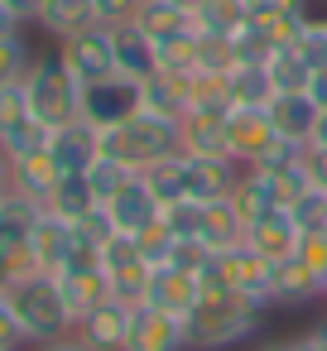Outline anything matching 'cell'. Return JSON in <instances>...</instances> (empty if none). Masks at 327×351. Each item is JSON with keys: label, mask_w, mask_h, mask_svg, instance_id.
I'll return each mask as SVG.
<instances>
[{"label": "cell", "mask_w": 327, "mask_h": 351, "mask_svg": "<svg viewBox=\"0 0 327 351\" xmlns=\"http://www.w3.org/2000/svg\"><path fill=\"white\" fill-rule=\"evenodd\" d=\"M260 317H265V303L241 298L231 289H207L202 284V298L183 317L188 351H226V346H241V341H250L260 332Z\"/></svg>", "instance_id": "obj_1"}, {"label": "cell", "mask_w": 327, "mask_h": 351, "mask_svg": "<svg viewBox=\"0 0 327 351\" xmlns=\"http://www.w3.org/2000/svg\"><path fill=\"white\" fill-rule=\"evenodd\" d=\"M169 154H183L178 121L154 116V111H145V106H140L130 121L101 130V159H116V164L130 169V173H145L149 164H159V159H169Z\"/></svg>", "instance_id": "obj_2"}, {"label": "cell", "mask_w": 327, "mask_h": 351, "mask_svg": "<svg viewBox=\"0 0 327 351\" xmlns=\"http://www.w3.org/2000/svg\"><path fill=\"white\" fill-rule=\"evenodd\" d=\"M5 298H10V308H15L20 332H25L29 346H44V341H58V337H73V327H77V317H73V308H68V298H63L58 274L34 269V274L15 279V284L5 289Z\"/></svg>", "instance_id": "obj_3"}, {"label": "cell", "mask_w": 327, "mask_h": 351, "mask_svg": "<svg viewBox=\"0 0 327 351\" xmlns=\"http://www.w3.org/2000/svg\"><path fill=\"white\" fill-rule=\"evenodd\" d=\"M25 92H29V111L44 130H58V125H73L82 121V82L63 68L58 49L53 53H39L25 73Z\"/></svg>", "instance_id": "obj_4"}, {"label": "cell", "mask_w": 327, "mask_h": 351, "mask_svg": "<svg viewBox=\"0 0 327 351\" xmlns=\"http://www.w3.org/2000/svg\"><path fill=\"white\" fill-rule=\"evenodd\" d=\"M226 140H231V159L241 169H274V164H289L298 159V149L289 140H279L269 111H250V106H236L226 116Z\"/></svg>", "instance_id": "obj_5"}, {"label": "cell", "mask_w": 327, "mask_h": 351, "mask_svg": "<svg viewBox=\"0 0 327 351\" xmlns=\"http://www.w3.org/2000/svg\"><path fill=\"white\" fill-rule=\"evenodd\" d=\"M269 269H274V265H269L260 250H250V245L241 241V245L217 250V255L207 260L202 284H207V289H231V293L255 298V303H265V308H269Z\"/></svg>", "instance_id": "obj_6"}, {"label": "cell", "mask_w": 327, "mask_h": 351, "mask_svg": "<svg viewBox=\"0 0 327 351\" xmlns=\"http://www.w3.org/2000/svg\"><path fill=\"white\" fill-rule=\"evenodd\" d=\"M101 269H106V279H111V298H121V303H130V308H140V303L149 298V274H154V265L145 260V250H140L135 236H111V241L101 245Z\"/></svg>", "instance_id": "obj_7"}, {"label": "cell", "mask_w": 327, "mask_h": 351, "mask_svg": "<svg viewBox=\"0 0 327 351\" xmlns=\"http://www.w3.org/2000/svg\"><path fill=\"white\" fill-rule=\"evenodd\" d=\"M58 58H63V68L82 87L116 77V49H111V29L106 25H92V29H82L73 39H58Z\"/></svg>", "instance_id": "obj_8"}, {"label": "cell", "mask_w": 327, "mask_h": 351, "mask_svg": "<svg viewBox=\"0 0 327 351\" xmlns=\"http://www.w3.org/2000/svg\"><path fill=\"white\" fill-rule=\"evenodd\" d=\"M140 111V82L135 77H106V82H92L82 87V121H92L97 130L106 125H121Z\"/></svg>", "instance_id": "obj_9"}, {"label": "cell", "mask_w": 327, "mask_h": 351, "mask_svg": "<svg viewBox=\"0 0 327 351\" xmlns=\"http://www.w3.org/2000/svg\"><path fill=\"white\" fill-rule=\"evenodd\" d=\"M101 212H106V221H111V231L116 236H140L145 226H154L159 221V197L149 193V183L135 173V178H125L106 202H101Z\"/></svg>", "instance_id": "obj_10"}, {"label": "cell", "mask_w": 327, "mask_h": 351, "mask_svg": "<svg viewBox=\"0 0 327 351\" xmlns=\"http://www.w3.org/2000/svg\"><path fill=\"white\" fill-rule=\"evenodd\" d=\"M125 351H188V327H183V317H173L154 303H140V308H130Z\"/></svg>", "instance_id": "obj_11"}, {"label": "cell", "mask_w": 327, "mask_h": 351, "mask_svg": "<svg viewBox=\"0 0 327 351\" xmlns=\"http://www.w3.org/2000/svg\"><path fill=\"white\" fill-rule=\"evenodd\" d=\"M49 154H53L58 173H87L101 159V130L92 121L58 125V130H49Z\"/></svg>", "instance_id": "obj_12"}, {"label": "cell", "mask_w": 327, "mask_h": 351, "mask_svg": "<svg viewBox=\"0 0 327 351\" xmlns=\"http://www.w3.org/2000/svg\"><path fill=\"white\" fill-rule=\"evenodd\" d=\"M298 241H303V226H298V217H293V212H284V207H269V212H265V217H255V221H250V231H245V245H250V250H260L269 265H279V260L298 255Z\"/></svg>", "instance_id": "obj_13"}, {"label": "cell", "mask_w": 327, "mask_h": 351, "mask_svg": "<svg viewBox=\"0 0 327 351\" xmlns=\"http://www.w3.org/2000/svg\"><path fill=\"white\" fill-rule=\"evenodd\" d=\"M73 337L92 351H125V337H130V303L121 298H106L101 308H92L87 317H77Z\"/></svg>", "instance_id": "obj_14"}, {"label": "cell", "mask_w": 327, "mask_h": 351, "mask_svg": "<svg viewBox=\"0 0 327 351\" xmlns=\"http://www.w3.org/2000/svg\"><path fill=\"white\" fill-rule=\"evenodd\" d=\"M29 245H34V265L44 274H58L73 260V250H77V226L53 217V212H39L34 226H29Z\"/></svg>", "instance_id": "obj_15"}, {"label": "cell", "mask_w": 327, "mask_h": 351, "mask_svg": "<svg viewBox=\"0 0 327 351\" xmlns=\"http://www.w3.org/2000/svg\"><path fill=\"white\" fill-rule=\"evenodd\" d=\"M197 298H202V274L178 269V265H154V274H149V298H145V303H154V308H164V313H173V317H188Z\"/></svg>", "instance_id": "obj_16"}, {"label": "cell", "mask_w": 327, "mask_h": 351, "mask_svg": "<svg viewBox=\"0 0 327 351\" xmlns=\"http://www.w3.org/2000/svg\"><path fill=\"white\" fill-rule=\"evenodd\" d=\"M269 111V121H274V130H279V140H289L293 149H308V140H313V125H317V101L308 97V92H274V101L265 106Z\"/></svg>", "instance_id": "obj_17"}, {"label": "cell", "mask_w": 327, "mask_h": 351, "mask_svg": "<svg viewBox=\"0 0 327 351\" xmlns=\"http://www.w3.org/2000/svg\"><path fill=\"white\" fill-rule=\"evenodd\" d=\"M226 116H231V111H188V116L178 121L183 154H193V159H231Z\"/></svg>", "instance_id": "obj_18"}, {"label": "cell", "mask_w": 327, "mask_h": 351, "mask_svg": "<svg viewBox=\"0 0 327 351\" xmlns=\"http://www.w3.org/2000/svg\"><path fill=\"white\" fill-rule=\"evenodd\" d=\"M58 178H63V173H58L49 145H44V149H29V154H10V188H15L20 197H29L34 207H44V202L53 197Z\"/></svg>", "instance_id": "obj_19"}, {"label": "cell", "mask_w": 327, "mask_h": 351, "mask_svg": "<svg viewBox=\"0 0 327 351\" xmlns=\"http://www.w3.org/2000/svg\"><path fill=\"white\" fill-rule=\"evenodd\" d=\"M58 284H63V298H68L73 317H87L92 308H101L111 298V279H106L101 260H77V265L58 269Z\"/></svg>", "instance_id": "obj_20"}, {"label": "cell", "mask_w": 327, "mask_h": 351, "mask_svg": "<svg viewBox=\"0 0 327 351\" xmlns=\"http://www.w3.org/2000/svg\"><path fill=\"white\" fill-rule=\"evenodd\" d=\"M313 298H327V293H322V279L298 255H289L269 269V308H303Z\"/></svg>", "instance_id": "obj_21"}, {"label": "cell", "mask_w": 327, "mask_h": 351, "mask_svg": "<svg viewBox=\"0 0 327 351\" xmlns=\"http://www.w3.org/2000/svg\"><path fill=\"white\" fill-rule=\"evenodd\" d=\"M111 49H116V73L121 77H154L159 73V58H154V39L130 20V25H111Z\"/></svg>", "instance_id": "obj_22"}, {"label": "cell", "mask_w": 327, "mask_h": 351, "mask_svg": "<svg viewBox=\"0 0 327 351\" xmlns=\"http://www.w3.org/2000/svg\"><path fill=\"white\" fill-rule=\"evenodd\" d=\"M303 154V149H298ZM250 173V183L260 188V197L269 202V207H284V212H293V202L313 188L308 183V173H303V159H289V164H274V169H245Z\"/></svg>", "instance_id": "obj_23"}, {"label": "cell", "mask_w": 327, "mask_h": 351, "mask_svg": "<svg viewBox=\"0 0 327 351\" xmlns=\"http://www.w3.org/2000/svg\"><path fill=\"white\" fill-rule=\"evenodd\" d=\"M241 173L245 169L236 159H193L188 154V197L193 202H221V197H231Z\"/></svg>", "instance_id": "obj_24"}, {"label": "cell", "mask_w": 327, "mask_h": 351, "mask_svg": "<svg viewBox=\"0 0 327 351\" xmlns=\"http://www.w3.org/2000/svg\"><path fill=\"white\" fill-rule=\"evenodd\" d=\"M34 25H39L49 39H73V34L92 29V25H101V20H97V0H44V10H39Z\"/></svg>", "instance_id": "obj_25"}, {"label": "cell", "mask_w": 327, "mask_h": 351, "mask_svg": "<svg viewBox=\"0 0 327 351\" xmlns=\"http://www.w3.org/2000/svg\"><path fill=\"white\" fill-rule=\"evenodd\" d=\"M135 25H140L154 44H164V39H183V34H197L193 10L178 5V0H145L140 15H135Z\"/></svg>", "instance_id": "obj_26"}, {"label": "cell", "mask_w": 327, "mask_h": 351, "mask_svg": "<svg viewBox=\"0 0 327 351\" xmlns=\"http://www.w3.org/2000/svg\"><path fill=\"white\" fill-rule=\"evenodd\" d=\"M197 241L217 255V250H231V245H241L245 241V217L236 212V202L231 197H221V202H207L202 207V231H197Z\"/></svg>", "instance_id": "obj_27"}, {"label": "cell", "mask_w": 327, "mask_h": 351, "mask_svg": "<svg viewBox=\"0 0 327 351\" xmlns=\"http://www.w3.org/2000/svg\"><path fill=\"white\" fill-rule=\"evenodd\" d=\"M101 202H97V193H92V183H87V173H63L58 178V188H53V197L44 202V212H53V217H63V221H87L92 212H97Z\"/></svg>", "instance_id": "obj_28"}, {"label": "cell", "mask_w": 327, "mask_h": 351, "mask_svg": "<svg viewBox=\"0 0 327 351\" xmlns=\"http://www.w3.org/2000/svg\"><path fill=\"white\" fill-rule=\"evenodd\" d=\"M140 106L154 111V116L183 121V116H188V77H169V73L145 77V82H140Z\"/></svg>", "instance_id": "obj_29"}, {"label": "cell", "mask_w": 327, "mask_h": 351, "mask_svg": "<svg viewBox=\"0 0 327 351\" xmlns=\"http://www.w3.org/2000/svg\"><path fill=\"white\" fill-rule=\"evenodd\" d=\"M140 178L149 183V193L159 197V207H169V202H183V197H188V154H169V159L149 164Z\"/></svg>", "instance_id": "obj_30"}, {"label": "cell", "mask_w": 327, "mask_h": 351, "mask_svg": "<svg viewBox=\"0 0 327 351\" xmlns=\"http://www.w3.org/2000/svg\"><path fill=\"white\" fill-rule=\"evenodd\" d=\"M274 101V82L265 73V63H241L231 73V111L236 106H250V111H265Z\"/></svg>", "instance_id": "obj_31"}, {"label": "cell", "mask_w": 327, "mask_h": 351, "mask_svg": "<svg viewBox=\"0 0 327 351\" xmlns=\"http://www.w3.org/2000/svg\"><path fill=\"white\" fill-rule=\"evenodd\" d=\"M245 20H250L245 0H202V5L193 10V25L202 34H241Z\"/></svg>", "instance_id": "obj_32"}, {"label": "cell", "mask_w": 327, "mask_h": 351, "mask_svg": "<svg viewBox=\"0 0 327 351\" xmlns=\"http://www.w3.org/2000/svg\"><path fill=\"white\" fill-rule=\"evenodd\" d=\"M245 58H241V44L236 34H202L197 29V73H236Z\"/></svg>", "instance_id": "obj_33"}, {"label": "cell", "mask_w": 327, "mask_h": 351, "mask_svg": "<svg viewBox=\"0 0 327 351\" xmlns=\"http://www.w3.org/2000/svg\"><path fill=\"white\" fill-rule=\"evenodd\" d=\"M188 111H231V73H193Z\"/></svg>", "instance_id": "obj_34"}, {"label": "cell", "mask_w": 327, "mask_h": 351, "mask_svg": "<svg viewBox=\"0 0 327 351\" xmlns=\"http://www.w3.org/2000/svg\"><path fill=\"white\" fill-rule=\"evenodd\" d=\"M265 73H269L274 92H308V82H313V68L298 58V49L269 53V58H265Z\"/></svg>", "instance_id": "obj_35"}, {"label": "cell", "mask_w": 327, "mask_h": 351, "mask_svg": "<svg viewBox=\"0 0 327 351\" xmlns=\"http://www.w3.org/2000/svg\"><path fill=\"white\" fill-rule=\"evenodd\" d=\"M25 125H34V111H29V92H25V82L0 87V145H10Z\"/></svg>", "instance_id": "obj_36"}, {"label": "cell", "mask_w": 327, "mask_h": 351, "mask_svg": "<svg viewBox=\"0 0 327 351\" xmlns=\"http://www.w3.org/2000/svg\"><path fill=\"white\" fill-rule=\"evenodd\" d=\"M154 58H159V73H169V77H193V73H197V34L154 44Z\"/></svg>", "instance_id": "obj_37"}, {"label": "cell", "mask_w": 327, "mask_h": 351, "mask_svg": "<svg viewBox=\"0 0 327 351\" xmlns=\"http://www.w3.org/2000/svg\"><path fill=\"white\" fill-rule=\"evenodd\" d=\"M29 63H34V53H29V44H25L20 34H15V39H0V87L25 82Z\"/></svg>", "instance_id": "obj_38"}, {"label": "cell", "mask_w": 327, "mask_h": 351, "mask_svg": "<svg viewBox=\"0 0 327 351\" xmlns=\"http://www.w3.org/2000/svg\"><path fill=\"white\" fill-rule=\"evenodd\" d=\"M135 241H140V250H145V260H149V265H169L173 245H178V236H173V231L164 226V217H159L154 226H145V231H140Z\"/></svg>", "instance_id": "obj_39"}, {"label": "cell", "mask_w": 327, "mask_h": 351, "mask_svg": "<svg viewBox=\"0 0 327 351\" xmlns=\"http://www.w3.org/2000/svg\"><path fill=\"white\" fill-rule=\"evenodd\" d=\"M125 178H135V173H130V169H121L116 159H97V164L87 169V183H92L97 202H106V197H111V193H116V188H121Z\"/></svg>", "instance_id": "obj_40"}, {"label": "cell", "mask_w": 327, "mask_h": 351, "mask_svg": "<svg viewBox=\"0 0 327 351\" xmlns=\"http://www.w3.org/2000/svg\"><path fill=\"white\" fill-rule=\"evenodd\" d=\"M298 260H303L317 279H327V226L303 231V241H298ZM322 293H327V289H322Z\"/></svg>", "instance_id": "obj_41"}, {"label": "cell", "mask_w": 327, "mask_h": 351, "mask_svg": "<svg viewBox=\"0 0 327 351\" xmlns=\"http://www.w3.org/2000/svg\"><path fill=\"white\" fill-rule=\"evenodd\" d=\"M293 217H298V226H303V231L327 226V193H322V188H308V193L293 202Z\"/></svg>", "instance_id": "obj_42"}, {"label": "cell", "mask_w": 327, "mask_h": 351, "mask_svg": "<svg viewBox=\"0 0 327 351\" xmlns=\"http://www.w3.org/2000/svg\"><path fill=\"white\" fill-rule=\"evenodd\" d=\"M20 346H29V341H25V332H20V317H15L10 298L0 293V351H20Z\"/></svg>", "instance_id": "obj_43"}, {"label": "cell", "mask_w": 327, "mask_h": 351, "mask_svg": "<svg viewBox=\"0 0 327 351\" xmlns=\"http://www.w3.org/2000/svg\"><path fill=\"white\" fill-rule=\"evenodd\" d=\"M140 5L145 0H97V20L111 29V25H130L135 15H140Z\"/></svg>", "instance_id": "obj_44"}, {"label": "cell", "mask_w": 327, "mask_h": 351, "mask_svg": "<svg viewBox=\"0 0 327 351\" xmlns=\"http://www.w3.org/2000/svg\"><path fill=\"white\" fill-rule=\"evenodd\" d=\"M298 159H303V173H308V183L327 193V149H317V145H308V149H303Z\"/></svg>", "instance_id": "obj_45"}, {"label": "cell", "mask_w": 327, "mask_h": 351, "mask_svg": "<svg viewBox=\"0 0 327 351\" xmlns=\"http://www.w3.org/2000/svg\"><path fill=\"white\" fill-rule=\"evenodd\" d=\"M0 5H10L25 25H34V20H39V10H44V0H0Z\"/></svg>", "instance_id": "obj_46"}, {"label": "cell", "mask_w": 327, "mask_h": 351, "mask_svg": "<svg viewBox=\"0 0 327 351\" xmlns=\"http://www.w3.org/2000/svg\"><path fill=\"white\" fill-rule=\"evenodd\" d=\"M308 97L317 101V111H327V68H317V73H313V82H308Z\"/></svg>", "instance_id": "obj_47"}, {"label": "cell", "mask_w": 327, "mask_h": 351, "mask_svg": "<svg viewBox=\"0 0 327 351\" xmlns=\"http://www.w3.org/2000/svg\"><path fill=\"white\" fill-rule=\"evenodd\" d=\"M20 25H25V20H20L10 5H0V39H15V34H20Z\"/></svg>", "instance_id": "obj_48"}, {"label": "cell", "mask_w": 327, "mask_h": 351, "mask_svg": "<svg viewBox=\"0 0 327 351\" xmlns=\"http://www.w3.org/2000/svg\"><path fill=\"white\" fill-rule=\"evenodd\" d=\"M34 351H92V346H82L77 337H58V341H44V346H34Z\"/></svg>", "instance_id": "obj_49"}, {"label": "cell", "mask_w": 327, "mask_h": 351, "mask_svg": "<svg viewBox=\"0 0 327 351\" xmlns=\"http://www.w3.org/2000/svg\"><path fill=\"white\" fill-rule=\"evenodd\" d=\"M245 5H250V15H269V10H284L289 0H245Z\"/></svg>", "instance_id": "obj_50"}, {"label": "cell", "mask_w": 327, "mask_h": 351, "mask_svg": "<svg viewBox=\"0 0 327 351\" xmlns=\"http://www.w3.org/2000/svg\"><path fill=\"white\" fill-rule=\"evenodd\" d=\"M308 145H317V149H327V111L317 116V125H313V140Z\"/></svg>", "instance_id": "obj_51"}, {"label": "cell", "mask_w": 327, "mask_h": 351, "mask_svg": "<svg viewBox=\"0 0 327 351\" xmlns=\"http://www.w3.org/2000/svg\"><path fill=\"white\" fill-rule=\"evenodd\" d=\"M308 337H313V346H317V351H327V317H322V322H313V327H308Z\"/></svg>", "instance_id": "obj_52"}, {"label": "cell", "mask_w": 327, "mask_h": 351, "mask_svg": "<svg viewBox=\"0 0 327 351\" xmlns=\"http://www.w3.org/2000/svg\"><path fill=\"white\" fill-rule=\"evenodd\" d=\"M0 193H10V154L0 149Z\"/></svg>", "instance_id": "obj_53"}, {"label": "cell", "mask_w": 327, "mask_h": 351, "mask_svg": "<svg viewBox=\"0 0 327 351\" xmlns=\"http://www.w3.org/2000/svg\"><path fill=\"white\" fill-rule=\"evenodd\" d=\"M260 351H293V346H289V341H265Z\"/></svg>", "instance_id": "obj_54"}, {"label": "cell", "mask_w": 327, "mask_h": 351, "mask_svg": "<svg viewBox=\"0 0 327 351\" xmlns=\"http://www.w3.org/2000/svg\"><path fill=\"white\" fill-rule=\"evenodd\" d=\"M178 5H188V10H197V5H202V0H178Z\"/></svg>", "instance_id": "obj_55"}, {"label": "cell", "mask_w": 327, "mask_h": 351, "mask_svg": "<svg viewBox=\"0 0 327 351\" xmlns=\"http://www.w3.org/2000/svg\"><path fill=\"white\" fill-rule=\"evenodd\" d=\"M322 289H327V279H322Z\"/></svg>", "instance_id": "obj_56"}]
</instances>
